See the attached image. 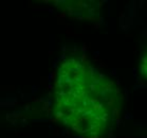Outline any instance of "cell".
<instances>
[{
    "mask_svg": "<svg viewBox=\"0 0 147 138\" xmlns=\"http://www.w3.org/2000/svg\"><path fill=\"white\" fill-rule=\"evenodd\" d=\"M140 72L145 79H147V51H146V53L143 55L142 60H141Z\"/></svg>",
    "mask_w": 147,
    "mask_h": 138,
    "instance_id": "cell-2",
    "label": "cell"
},
{
    "mask_svg": "<svg viewBox=\"0 0 147 138\" xmlns=\"http://www.w3.org/2000/svg\"><path fill=\"white\" fill-rule=\"evenodd\" d=\"M120 88L83 55L64 58L56 71L53 114L65 128L83 138H104L117 121Z\"/></svg>",
    "mask_w": 147,
    "mask_h": 138,
    "instance_id": "cell-1",
    "label": "cell"
}]
</instances>
